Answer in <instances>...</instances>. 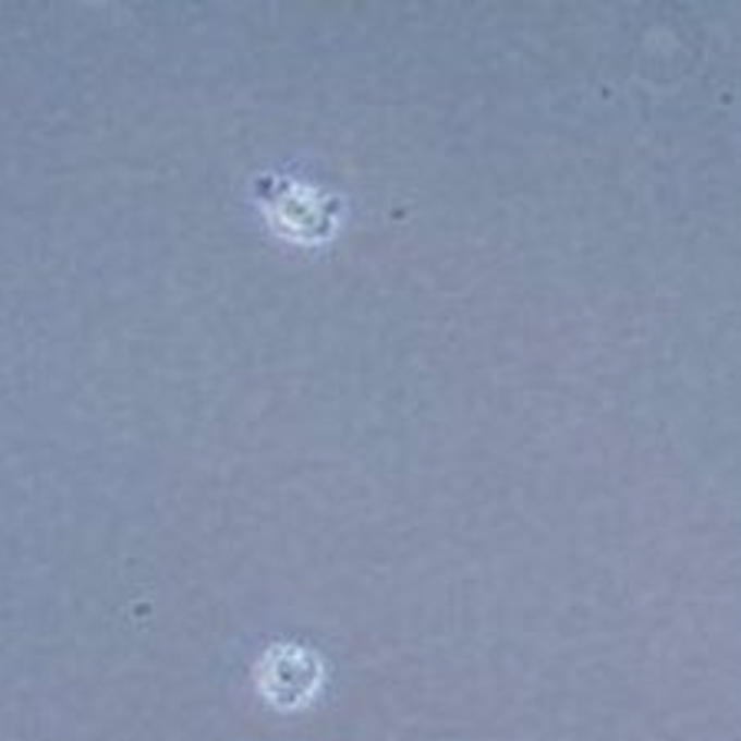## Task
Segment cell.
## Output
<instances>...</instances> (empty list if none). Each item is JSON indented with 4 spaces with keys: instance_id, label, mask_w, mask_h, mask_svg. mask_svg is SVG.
Segmentation results:
<instances>
[]
</instances>
